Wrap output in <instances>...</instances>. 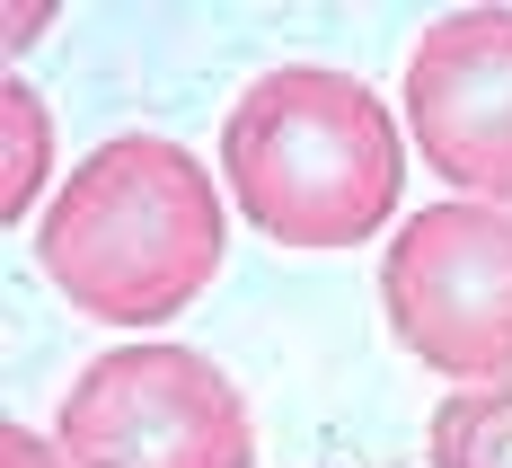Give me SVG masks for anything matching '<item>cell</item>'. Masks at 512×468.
Listing matches in <instances>:
<instances>
[{
	"label": "cell",
	"mask_w": 512,
	"mask_h": 468,
	"mask_svg": "<svg viewBox=\"0 0 512 468\" xmlns=\"http://www.w3.org/2000/svg\"><path fill=\"white\" fill-rule=\"evenodd\" d=\"M36 265L80 318L159 327L221 274V195L204 159L159 133L98 142L36 221Z\"/></svg>",
	"instance_id": "obj_1"
},
{
	"label": "cell",
	"mask_w": 512,
	"mask_h": 468,
	"mask_svg": "<svg viewBox=\"0 0 512 468\" xmlns=\"http://www.w3.org/2000/svg\"><path fill=\"white\" fill-rule=\"evenodd\" d=\"M221 168L230 195L265 239L283 248H354L389 230L398 186H407V142L380 89L327 62H283L265 71L221 124Z\"/></svg>",
	"instance_id": "obj_2"
},
{
	"label": "cell",
	"mask_w": 512,
	"mask_h": 468,
	"mask_svg": "<svg viewBox=\"0 0 512 468\" xmlns=\"http://www.w3.org/2000/svg\"><path fill=\"white\" fill-rule=\"evenodd\" d=\"M71 468H256L248 398L195 345H115L71 380L53 424Z\"/></svg>",
	"instance_id": "obj_3"
},
{
	"label": "cell",
	"mask_w": 512,
	"mask_h": 468,
	"mask_svg": "<svg viewBox=\"0 0 512 468\" xmlns=\"http://www.w3.org/2000/svg\"><path fill=\"white\" fill-rule=\"evenodd\" d=\"M380 310L415 363L460 389L512 380V212L504 204H424L380 257Z\"/></svg>",
	"instance_id": "obj_4"
},
{
	"label": "cell",
	"mask_w": 512,
	"mask_h": 468,
	"mask_svg": "<svg viewBox=\"0 0 512 468\" xmlns=\"http://www.w3.org/2000/svg\"><path fill=\"white\" fill-rule=\"evenodd\" d=\"M407 133L468 204H512V9H451L415 36Z\"/></svg>",
	"instance_id": "obj_5"
},
{
	"label": "cell",
	"mask_w": 512,
	"mask_h": 468,
	"mask_svg": "<svg viewBox=\"0 0 512 468\" xmlns=\"http://www.w3.org/2000/svg\"><path fill=\"white\" fill-rule=\"evenodd\" d=\"M433 468H512V380L451 389L433 407Z\"/></svg>",
	"instance_id": "obj_6"
},
{
	"label": "cell",
	"mask_w": 512,
	"mask_h": 468,
	"mask_svg": "<svg viewBox=\"0 0 512 468\" xmlns=\"http://www.w3.org/2000/svg\"><path fill=\"white\" fill-rule=\"evenodd\" d=\"M0 124H9V212H36L45 186V151H53V115L27 80H0Z\"/></svg>",
	"instance_id": "obj_7"
},
{
	"label": "cell",
	"mask_w": 512,
	"mask_h": 468,
	"mask_svg": "<svg viewBox=\"0 0 512 468\" xmlns=\"http://www.w3.org/2000/svg\"><path fill=\"white\" fill-rule=\"evenodd\" d=\"M0 468H71V460H62V442H45L36 424H9L0 433Z\"/></svg>",
	"instance_id": "obj_8"
}]
</instances>
